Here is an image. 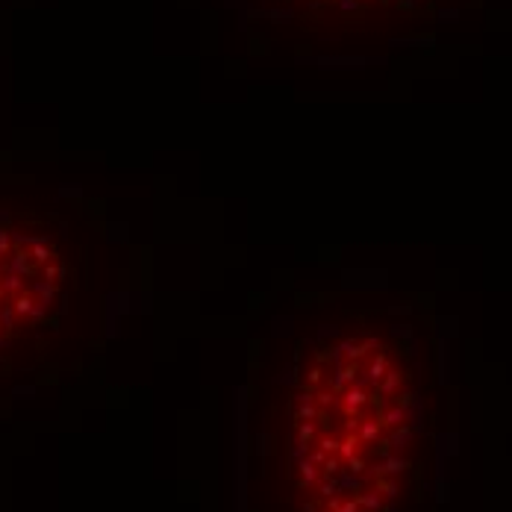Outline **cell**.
<instances>
[{
	"label": "cell",
	"instance_id": "obj_1",
	"mask_svg": "<svg viewBox=\"0 0 512 512\" xmlns=\"http://www.w3.org/2000/svg\"><path fill=\"white\" fill-rule=\"evenodd\" d=\"M410 371L377 339L315 351L283 410V477L301 512H395L410 474Z\"/></svg>",
	"mask_w": 512,
	"mask_h": 512
}]
</instances>
